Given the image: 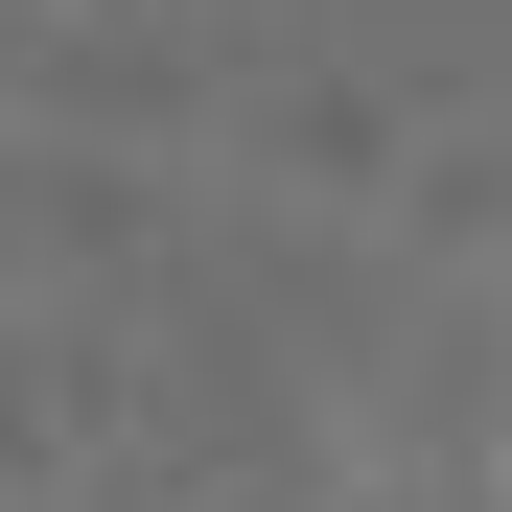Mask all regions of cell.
Masks as SVG:
<instances>
[]
</instances>
